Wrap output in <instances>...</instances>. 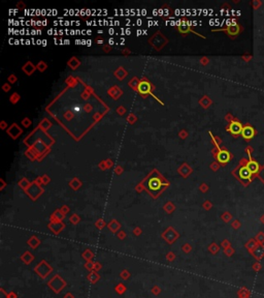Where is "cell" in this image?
<instances>
[{
    "mask_svg": "<svg viewBox=\"0 0 264 298\" xmlns=\"http://www.w3.org/2000/svg\"><path fill=\"white\" fill-rule=\"evenodd\" d=\"M100 279V274L97 271H94V270H92V271H90L88 273V275H87V280L92 284V285H95L97 282H99Z\"/></svg>",
    "mask_w": 264,
    "mask_h": 298,
    "instance_id": "obj_12",
    "label": "cell"
},
{
    "mask_svg": "<svg viewBox=\"0 0 264 298\" xmlns=\"http://www.w3.org/2000/svg\"><path fill=\"white\" fill-rule=\"evenodd\" d=\"M231 225H232V227H233V229H235V230H237V229H239V228H241V221H239L238 220L233 221Z\"/></svg>",
    "mask_w": 264,
    "mask_h": 298,
    "instance_id": "obj_35",
    "label": "cell"
},
{
    "mask_svg": "<svg viewBox=\"0 0 264 298\" xmlns=\"http://www.w3.org/2000/svg\"><path fill=\"white\" fill-rule=\"evenodd\" d=\"M231 219H232L231 213H229V212H225V213L222 214V220H223V221H225V223H228V221H231Z\"/></svg>",
    "mask_w": 264,
    "mask_h": 298,
    "instance_id": "obj_30",
    "label": "cell"
},
{
    "mask_svg": "<svg viewBox=\"0 0 264 298\" xmlns=\"http://www.w3.org/2000/svg\"><path fill=\"white\" fill-rule=\"evenodd\" d=\"M114 291L118 295H123V294L127 291V287L124 283H118L116 286H114Z\"/></svg>",
    "mask_w": 264,
    "mask_h": 298,
    "instance_id": "obj_18",
    "label": "cell"
},
{
    "mask_svg": "<svg viewBox=\"0 0 264 298\" xmlns=\"http://www.w3.org/2000/svg\"><path fill=\"white\" fill-rule=\"evenodd\" d=\"M93 265H94V262H92V261L86 262L85 263V268L87 270H89V272H90V271H92V270H93Z\"/></svg>",
    "mask_w": 264,
    "mask_h": 298,
    "instance_id": "obj_34",
    "label": "cell"
},
{
    "mask_svg": "<svg viewBox=\"0 0 264 298\" xmlns=\"http://www.w3.org/2000/svg\"><path fill=\"white\" fill-rule=\"evenodd\" d=\"M70 221H71L72 224H76V223H79V216H76V214H74V216L71 217Z\"/></svg>",
    "mask_w": 264,
    "mask_h": 298,
    "instance_id": "obj_38",
    "label": "cell"
},
{
    "mask_svg": "<svg viewBox=\"0 0 264 298\" xmlns=\"http://www.w3.org/2000/svg\"><path fill=\"white\" fill-rule=\"evenodd\" d=\"M162 238L164 239L168 244H172L175 243L176 239L179 238V233L173 228L169 227L164 233H162Z\"/></svg>",
    "mask_w": 264,
    "mask_h": 298,
    "instance_id": "obj_4",
    "label": "cell"
},
{
    "mask_svg": "<svg viewBox=\"0 0 264 298\" xmlns=\"http://www.w3.org/2000/svg\"><path fill=\"white\" fill-rule=\"evenodd\" d=\"M208 252L211 253V255H217L219 252H220V247L216 243V242H213L208 245Z\"/></svg>",
    "mask_w": 264,
    "mask_h": 298,
    "instance_id": "obj_21",
    "label": "cell"
},
{
    "mask_svg": "<svg viewBox=\"0 0 264 298\" xmlns=\"http://www.w3.org/2000/svg\"><path fill=\"white\" fill-rule=\"evenodd\" d=\"M150 89H151L150 85H149V83H147V82H142V83H140V87H138V90H140V93H142V94H145V93L150 92Z\"/></svg>",
    "mask_w": 264,
    "mask_h": 298,
    "instance_id": "obj_20",
    "label": "cell"
},
{
    "mask_svg": "<svg viewBox=\"0 0 264 298\" xmlns=\"http://www.w3.org/2000/svg\"><path fill=\"white\" fill-rule=\"evenodd\" d=\"M101 268H102V264H101V263H100L99 261L94 262V265H93V270H94V271L98 272Z\"/></svg>",
    "mask_w": 264,
    "mask_h": 298,
    "instance_id": "obj_32",
    "label": "cell"
},
{
    "mask_svg": "<svg viewBox=\"0 0 264 298\" xmlns=\"http://www.w3.org/2000/svg\"><path fill=\"white\" fill-rule=\"evenodd\" d=\"M82 257H83V259H84L86 262H90V261H92L93 258H94V253H93L91 249L87 248V249H85L84 252H83Z\"/></svg>",
    "mask_w": 264,
    "mask_h": 298,
    "instance_id": "obj_17",
    "label": "cell"
},
{
    "mask_svg": "<svg viewBox=\"0 0 264 298\" xmlns=\"http://www.w3.org/2000/svg\"><path fill=\"white\" fill-rule=\"evenodd\" d=\"M53 271H54L53 266L50 265V263H48L46 260H41L40 262L37 263L35 267H34V272H35L41 279H46Z\"/></svg>",
    "mask_w": 264,
    "mask_h": 298,
    "instance_id": "obj_2",
    "label": "cell"
},
{
    "mask_svg": "<svg viewBox=\"0 0 264 298\" xmlns=\"http://www.w3.org/2000/svg\"><path fill=\"white\" fill-rule=\"evenodd\" d=\"M236 295H237L238 298H250V296H251V291L246 288V287H241V289H238Z\"/></svg>",
    "mask_w": 264,
    "mask_h": 298,
    "instance_id": "obj_16",
    "label": "cell"
},
{
    "mask_svg": "<svg viewBox=\"0 0 264 298\" xmlns=\"http://www.w3.org/2000/svg\"><path fill=\"white\" fill-rule=\"evenodd\" d=\"M96 226L98 227L99 229H101V228L104 226V223H103L102 221H97V224H96Z\"/></svg>",
    "mask_w": 264,
    "mask_h": 298,
    "instance_id": "obj_42",
    "label": "cell"
},
{
    "mask_svg": "<svg viewBox=\"0 0 264 298\" xmlns=\"http://www.w3.org/2000/svg\"><path fill=\"white\" fill-rule=\"evenodd\" d=\"M48 228L53 231L54 234H59L62 231V229L64 228V225L62 223H59V221H56V223H52L51 225H48Z\"/></svg>",
    "mask_w": 264,
    "mask_h": 298,
    "instance_id": "obj_14",
    "label": "cell"
},
{
    "mask_svg": "<svg viewBox=\"0 0 264 298\" xmlns=\"http://www.w3.org/2000/svg\"><path fill=\"white\" fill-rule=\"evenodd\" d=\"M246 168L250 170V172H251L253 175H258L259 172H260V170H261V169H260V165L256 161H254L252 157H250L249 162H246Z\"/></svg>",
    "mask_w": 264,
    "mask_h": 298,
    "instance_id": "obj_8",
    "label": "cell"
},
{
    "mask_svg": "<svg viewBox=\"0 0 264 298\" xmlns=\"http://www.w3.org/2000/svg\"><path fill=\"white\" fill-rule=\"evenodd\" d=\"M118 237H119L120 239H122V240H123V239H124L125 237H126V234H125L124 232H120L119 235H118Z\"/></svg>",
    "mask_w": 264,
    "mask_h": 298,
    "instance_id": "obj_43",
    "label": "cell"
},
{
    "mask_svg": "<svg viewBox=\"0 0 264 298\" xmlns=\"http://www.w3.org/2000/svg\"><path fill=\"white\" fill-rule=\"evenodd\" d=\"M255 135H256V130H254V127L253 126H251V125L244 126V129H242V131H241V136L245 140H246V141L252 140L253 138L255 137Z\"/></svg>",
    "mask_w": 264,
    "mask_h": 298,
    "instance_id": "obj_7",
    "label": "cell"
},
{
    "mask_svg": "<svg viewBox=\"0 0 264 298\" xmlns=\"http://www.w3.org/2000/svg\"><path fill=\"white\" fill-rule=\"evenodd\" d=\"M161 292H162V289H161L159 286H157V285L154 286V287H153V288L151 289V293L153 294V295H155V296L160 295Z\"/></svg>",
    "mask_w": 264,
    "mask_h": 298,
    "instance_id": "obj_25",
    "label": "cell"
},
{
    "mask_svg": "<svg viewBox=\"0 0 264 298\" xmlns=\"http://www.w3.org/2000/svg\"><path fill=\"white\" fill-rule=\"evenodd\" d=\"M252 268L255 272H259L260 270L262 269V265H261V263H260V261H256L254 264L252 265Z\"/></svg>",
    "mask_w": 264,
    "mask_h": 298,
    "instance_id": "obj_28",
    "label": "cell"
},
{
    "mask_svg": "<svg viewBox=\"0 0 264 298\" xmlns=\"http://www.w3.org/2000/svg\"><path fill=\"white\" fill-rule=\"evenodd\" d=\"M47 285L54 293L59 294L64 290L66 286H67V283H66V280L62 278L60 274H55L53 278L48 280Z\"/></svg>",
    "mask_w": 264,
    "mask_h": 298,
    "instance_id": "obj_1",
    "label": "cell"
},
{
    "mask_svg": "<svg viewBox=\"0 0 264 298\" xmlns=\"http://www.w3.org/2000/svg\"><path fill=\"white\" fill-rule=\"evenodd\" d=\"M258 177L262 180V182L264 183V166L262 167V169L260 170V172H259V174H258Z\"/></svg>",
    "mask_w": 264,
    "mask_h": 298,
    "instance_id": "obj_37",
    "label": "cell"
},
{
    "mask_svg": "<svg viewBox=\"0 0 264 298\" xmlns=\"http://www.w3.org/2000/svg\"><path fill=\"white\" fill-rule=\"evenodd\" d=\"M204 208L206 209H210V208H211V204L210 203V202H206V203H204Z\"/></svg>",
    "mask_w": 264,
    "mask_h": 298,
    "instance_id": "obj_45",
    "label": "cell"
},
{
    "mask_svg": "<svg viewBox=\"0 0 264 298\" xmlns=\"http://www.w3.org/2000/svg\"><path fill=\"white\" fill-rule=\"evenodd\" d=\"M221 247H223L224 249H226V248L231 247V243H230V241L227 240V239H224V240L221 242Z\"/></svg>",
    "mask_w": 264,
    "mask_h": 298,
    "instance_id": "obj_33",
    "label": "cell"
},
{
    "mask_svg": "<svg viewBox=\"0 0 264 298\" xmlns=\"http://www.w3.org/2000/svg\"><path fill=\"white\" fill-rule=\"evenodd\" d=\"M109 228L114 233V232H117L118 230H119L120 224L118 223V221H110V224L109 225Z\"/></svg>",
    "mask_w": 264,
    "mask_h": 298,
    "instance_id": "obj_23",
    "label": "cell"
},
{
    "mask_svg": "<svg viewBox=\"0 0 264 298\" xmlns=\"http://www.w3.org/2000/svg\"><path fill=\"white\" fill-rule=\"evenodd\" d=\"M8 298H18V294L13 292V291H10L8 293Z\"/></svg>",
    "mask_w": 264,
    "mask_h": 298,
    "instance_id": "obj_39",
    "label": "cell"
},
{
    "mask_svg": "<svg viewBox=\"0 0 264 298\" xmlns=\"http://www.w3.org/2000/svg\"><path fill=\"white\" fill-rule=\"evenodd\" d=\"M255 239L259 244H264V232H259L255 236Z\"/></svg>",
    "mask_w": 264,
    "mask_h": 298,
    "instance_id": "obj_24",
    "label": "cell"
},
{
    "mask_svg": "<svg viewBox=\"0 0 264 298\" xmlns=\"http://www.w3.org/2000/svg\"><path fill=\"white\" fill-rule=\"evenodd\" d=\"M260 221H261L262 224H264V214H263L261 217H260Z\"/></svg>",
    "mask_w": 264,
    "mask_h": 298,
    "instance_id": "obj_46",
    "label": "cell"
},
{
    "mask_svg": "<svg viewBox=\"0 0 264 298\" xmlns=\"http://www.w3.org/2000/svg\"><path fill=\"white\" fill-rule=\"evenodd\" d=\"M258 244H259V243L256 241L255 238H251V239H250V240H248V242H246V243L245 244V247L248 249V252L250 253V254H251V253L254 251V249H255L257 247H258Z\"/></svg>",
    "mask_w": 264,
    "mask_h": 298,
    "instance_id": "obj_15",
    "label": "cell"
},
{
    "mask_svg": "<svg viewBox=\"0 0 264 298\" xmlns=\"http://www.w3.org/2000/svg\"><path fill=\"white\" fill-rule=\"evenodd\" d=\"M134 234H135V235H137V236H138V235H140V234H141V230H140V228L134 229Z\"/></svg>",
    "mask_w": 264,
    "mask_h": 298,
    "instance_id": "obj_44",
    "label": "cell"
},
{
    "mask_svg": "<svg viewBox=\"0 0 264 298\" xmlns=\"http://www.w3.org/2000/svg\"><path fill=\"white\" fill-rule=\"evenodd\" d=\"M165 258H166V260H167L168 262H173L175 260L176 256H175V254L173 252H168L167 254H166Z\"/></svg>",
    "mask_w": 264,
    "mask_h": 298,
    "instance_id": "obj_27",
    "label": "cell"
},
{
    "mask_svg": "<svg viewBox=\"0 0 264 298\" xmlns=\"http://www.w3.org/2000/svg\"><path fill=\"white\" fill-rule=\"evenodd\" d=\"M253 3H254V9H257L260 5H261V1H257V0L253 2Z\"/></svg>",
    "mask_w": 264,
    "mask_h": 298,
    "instance_id": "obj_40",
    "label": "cell"
},
{
    "mask_svg": "<svg viewBox=\"0 0 264 298\" xmlns=\"http://www.w3.org/2000/svg\"><path fill=\"white\" fill-rule=\"evenodd\" d=\"M251 255L256 259V261H261L264 258V244H258V247L251 253Z\"/></svg>",
    "mask_w": 264,
    "mask_h": 298,
    "instance_id": "obj_9",
    "label": "cell"
},
{
    "mask_svg": "<svg viewBox=\"0 0 264 298\" xmlns=\"http://www.w3.org/2000/svg\"><path fill=\"white\" fill-rule=\"evenodd\" d=\"M217 158H218V161L221 162V164H226V162H228L229 161H230L231 155L226 150H221V151H219V153L217 155Z\"/></svg>",
    "mask_w": 264,
    "mask_h": 298,
    "instance_id": "obj_10",
    "label": "cell"
},
{
    "mask_svg": "<svg viewBox=\"0 0 264 298\" xmlns=\"http://www.w3.org/2000/svg\"><path fill=\"white\" fill-rule=\"evenodd\" d=\"M236 176L241 180L242 184L248 185L250 182H252L253 174L250 172V170L246 168V166H239L237 171H236Z\"/></svg>",
    "mask_w": 264,
    "mask_h": 298,
    "instance_id": "obj_3",
    "label": "cell"
},
{
    "mask_svg": "<svg viewBox=\"0 0 264 298\" xmlns=\"http://www.w3.org/2000/svg\"><path fill=\"white\" fill-rule=\"evenodd\" d=\"M130 276H131V273L129 272V270L127 269H123L122 271L120 272V278L124 280H128L130 279Z\"/></svg>",
    "mask_w": 264,
    "mask_h": 298,
    "instance_id": "obj_22",
    "label": "cell"
},
{
    "mask_svg": "<svg viewBox=\"0 0 264 298\" xmlns=\"http://www.w3.org/2000/svg\"><path fill=\"white\" fill-rule=\"evenodd\" d=\"M244 126L241 125V123L239 121H232V122L229 124L228 130L233 135V136H238L239 134L241 135V131Z\"/></svg>",
    "mask_w": 264,
    "mask_h": 298,
    "instance_id": "obj_6",
    "label": "cell"
},
{
    "mask_svg": "<svg viewBox=\"0 0 264 298\" xmlns=\"http://www.w3.org/2000/svg\"><path fill=\"white\" fill-rule=\"evenodd\" d=\"M20 258H21V261H22L25 265H30L31 263L34 261V259H35V257H34V256L28 251L25 252L24 254H22V256H21Z\"/></svg>",
    "mask_w": 264,
    "mask_h": 298,
    "instance_id": "obj_11",
    "label": "cell"
},
{
    "mask_svg": "<svg viewBox=\"0 0 264 298\" xmlns=\"http://www.w3.org/2000/svg\"><path fill=\"white\" fill-rule=\"evenodd\" d=\"M182 251L185 253V254H190L191 252H192V247L189 244V243H184L183 245H182Z\"/></svg>",
    "mask_w": 264,
    "mask_h": 298,
    "instance_id": "obj_26",
    "label": "cell"
},
{
    "mask_svg": "<svg viewBox=\"0 0 264 298\" xmlns=\"http://www.w3.org/2000/svg\"><path fill=\"white\" fill-rule=\"evenodd\" d=\"M241 28L239 27V25H237V24H234V25H229L228 28L226 29L228 34H229V35H231V36H236L239 33V31H241Z\"/></svg>",
    "mask_w": 264,
    "mask_h": 298,
    "instance_id": "obj_13",
    "label": "cell"
},
{
    "mask_svg": "<svg viewBox=\"0 0 264 298\" xmlns=\"http://www.w3.org/2000/svg\"><path fill=\"white\" fill-rule=\"evenodd\" d=\"M63 298H74V294H72V293L67 292V293H66L65 295L63 296Z\"/></svg>",
    "mask_w": 264,
    "mask_h": 298,
    "instance_id": "obj_41",
    "label": "cell"
},
{
    "mask_svg": "<svg viewBox=\"0 0 264 298\" xmlns=\"http://www.w3.org/2000/svg\"><path fill=\"white\" fill-rule=\"evenodd\" d=\"M234 253H235V249L232 247H228V248H226V249H224V254L226 255L227 257H232V256L234 255Z\"/></svg>",
    "mask_w": 264,
    "mask_h": 298,
    "instance_id": "obj_29",
    "label": "cell"
},
{
    "mask_svg": "<svg viewBox=\"0 0 264 298\" xmlns=\"http://www.w3.org/2000/svg\"><path fill=\"white\" fill-rule=\"evenodd\" d=\"M39 244H40V240L36 236H32L28 240V245L30 247H32L33 249L37 248L38 247H39Z\"/></svg>",
    "mask_w": 264,
    "mask_h": 298,
    "instance_id": "obj_19",
    "label": "cell"
},
{
    "mask_svg": "<svg viewBox=\"0 0 264 298\" xmlns=\"http://www.w3.org/2000/svg\"><path fill=\"white\" fill-rule=\"evenodd\" d=\"M0 298H8V293H6L3 288H0Z\"/></svg>",
    "mask_w": 264,
    "mask_h": 298,
    "instance_id": "obj_36",
    "label": "cell"
},
{
    "mask_svg": "<svg viewBox=\"0 0 264 298\" xmlns=\"http://www.w3.org/2000/svg\"><path fill=\"white\" fill-rule=\"evenodd\" d=\"M164 209L167 211L168 213H171L173 210H175V205H172L171 203H167L166 205L164 206Z\"/></svg>",
    "mask_w": 264,
    "mask_h": 298,
    "instance_id": "obj_31",
    "label": "cell"
},
{
    "mask_svg": "<svg viewBox=\"0 0 264 298\" xmlns=\"http://www.w3.org/2000/svg\"><path fill=\"white\" fill-rule=\"evenodd\" d=\"M148 186H149V189H150L151 192L157 193V192H159V190L161 189V188L163 186V182H161L160 179H158L156 177H152V178L149 179Z\"/></svg>",
    "mask_w": 264,
    "mask_h": 298,
    "instance_id": "obj_5",
    "label": "cell"
}]
</instances>
